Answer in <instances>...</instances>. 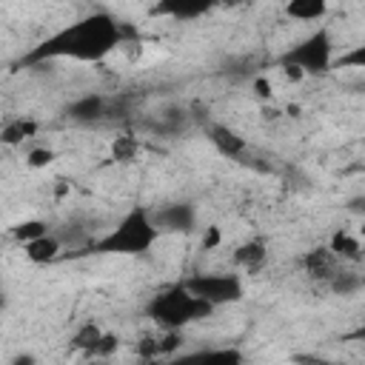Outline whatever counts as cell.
<instances>
[{
    "instance_id": "1",
    "label": "cell",
    "mask_w": 365,
    "mask_h": 365,
    "mask_svg": "<svg viewBox=\"0 0 365 365\" xmlns=\"http://www.w3.org/2000/svg\"><path fill=\"white\" fill-rule=\"evenodd\" d=\"M128 31L108 11H91L51 31L34 48H29L20 66H40L51 60H74V63H103L114 48L123 46Z\"/></svg>"
},
{
    "instance_id": "2",
    "label": "cell",
    "mask_w": 365,
    "mask_h": 365,
    "mask_svg": "<svg viewBox=\"0 0 365 365\" xmlns=\"http://www.w3.org/2000/svg\"><path fill=\"white\" fill-rule=\"evenodd\" d=\"M160 237L163 231L154 222V211L134 205L114 222V228H108L100 240L91 242V251L114 257H145Z\"/></svg>"
},
{
    "instance_id": "3",
    "label": "cell",
    "mask_w": 365,
    "mask_h": 365,
    "mask_svg": "<svg viewBox=\"0 0 365 365\" xmlns=\"http://www.w3.org/2000/svg\"><path fill=\"white\" fill-rule=\"evenodd\" d=\"M208 314H214V305L200 299L185 282L165 285L145 302V317L157 328H168V331H182L185 325L205 319Z\"/></svg>"
},
{
    "instance_id": "4",
    "label": "cell",
    "mask_w": 365,
    "mask_h": 365,
    "mask_svg": "<svg viewBox=\"0 0 365 365\" xmlns=\"http://www.w3.org/2000/svg\"><path fill=\"white\" fill-rule=\"evenodd\" d=\"M336 63V54H334V37L325 26L314 29L308 37H302L299 43H294L282 57H279V66L288 71V77L294 80H302V77H319V74H328Z\"/></svg>"
},
{
    "instance_id": "5",
    "label": "cell",
    "mask_w": 365,
    "mask_h": 365,
    "mask_svg": "<svg viewBox=\"0 0 365 365\" xmlns=\"http://www.w3.org/2000/svg\"><path fill=\"white\" fill-rule=\"evenodd\" d=\"M200 299H205L208 305L220 308V305H237L245 297V279L242 274H228V271H197L191 277L182 279Z\"/></svg>"
},
{
    "instance_id": "6",
    "label": "cell",
    "mask_w": 365,
    "mask_h": 365,
    "mask_svg": "<svg viewBox=\"0 0 365 365\" xmlns=\"http://www.w3.org/2000/svg\"><path fill=\"white\" fill-rule=\"evenodd\" d=\"M345 262L328 248V245H317V248H308L297 257V268L311 279V282H319L328 288V282L334 279V274L342 268Z\"/></svg>"
},
{
    "instance_id": "7",
    "label": "cell",
    "mask_w": 365,
    "mask_h": 365,
    "mask_svg": "<svg viewBox=\"0 0 365 365\" xmlns=\"http://www.w3.org/2000/svg\"><path fill=\"white\" fill-rule=\"evenodd\" d=\"M154 222L163 234H194L197 231V205L188 200L165 202L154 211Z\"/></svg>"
},
{
    "instance_id": "8",
    "label": "cell",
    "mask_w": 365,
    "mask_h": 365,
    "mask_svg": "<svg viewBox=\"0 0 365 365\" xmlns=\"http://www.w3.org/2000/svg\"><path fill=\"white\" fill-rule=\"evenodd\" d=\"M222 0H151L148 14L151 17H168V20H180V23H191L200 20L205 14H211Z\"/></svg>"
},
{
    "instance_id": "9",
    "label": "cell",
    "mask_w": 365,
    "mask_h": 365,
    "mask_svg": "<svg viewBox=\"0 0 365 365\" xmlns=\"http://www.w3.org/2000/svg\"><path fill=\"white\" fill-rule=\"evenodd\" d=\"M108 108H111V100L97 94V91H88V94H80L74 97L71 103H66L63 114L66 120L77 123V125H91V123H100L108 117Z\"/></svg>"
},
{
    "instance_id": "10",
    "label": "cell",
    "mask_w": 365,
    "mask_h": 365,
    "mask_svg": "<svg viewBox=\"0 0 365 365\" xmlns=\"http://www.w3.org/2000/svg\"><path fill=\"white\" fill-rule=\"evenodd\" d=\"M205 137H208V143H211L222 157H228V160H240V157L248 151V140H245L237 128H231L228 123H220V120L205 123Z\"/></svg>"
},
{
    "instance_id": "11",
    "label": "cell",
    "mask_w": 365,
    "mask_h": 365,
    "mask_svg": "<svg viewBox=\"0 0 365 365\" xmlns=\"http://www.w3.org/2000/svg\"><path fill=\"white\" fill-rule=\"evenodd\" d=\"M182 331H168V328H157V334H148L137 342V356L143 359H160V356H174L182 348Z\"/></svg>"
},
{
    "instance_id": "12",
    "label": "cell",
    "mask_w": 365,
    "mask_h": 365,
    "mask_svg": "<svg viewBox=\"0 0 365 365\" xmlns=\"http://www.w3.org/2000/svg\"><path fill=\"white\" fill-rule=\"evenodd\" d=\"M268 262V240L265 237H248L234 248V265L245 274H257Z\"/></svg>"
},
{
    "instance_id": "13",
    "label": "cell",
    "mask_w": 365,
    "mask_h": 365,
    "mask_svg": "<svg viewBox=\"0 0 365 365\" xmlns=\"http://www.w3.org/2000/svg\"><path fill=\"white\" fill-rule=\"evenodd\" d=\"M328 248L348 265L354 262H362L365 259V240L359 231H348V228H336L331 237H328Z\"/></svg>"
},
{
    "instance_id": "14",
    "label": "cell",
    "mask_w": 365,
    "mask_h": 365,
    "mask_svg": "<svg viewBox=\"0 0 365 365\" xmlns=\"http://www.w3.org/2000/svg\"><path fill=\"white\" fill-rule=\"evenodd\" d=\"M63 245H66V242L60 240V234H57V231H48V234H43V237L26 242V245H23V254H26V259L34 262V265H48V262H54V259L60 257Z\"/></svg>"
},
{
    "instance_id": "15",
    "label": "cell",
    "mask_w": 365,
    "mask_h": 365,
    "mask_svg": "<svg viewBox=\"0 0 365 365\" xmlns=\"http://www.w3.org/2000/svg\"><path fill=\"white\" fill-rule=\"evenodd\" d=\"M331 0H285V17L294 23H317L325 20Z\"/></svg>"
},
{
    "instance_id": "16",
    "label": "cell",
    "mask_w": 365,
    "mask_h": 365,
    "mask_svg": "<svg viewBox=\"0 0 365 365\" xmlns=\"http://www.w3.org/2000/svg\"><path fill=\"white\" fill-rule=\"evenodd\" d=\"M37 131H40L37 120H31V117H9L3 123V128H0V140H3V145H23L26 140L37 137Z\"/></svg>"
},
{
    "instance_id": "17",
    "label": "cell",
    "mask_w": 365,
    "mask_h": 365,
    "mask_svg": "<svg viewBox=\"0 0 365 365\" xmlns=\"http://www.w3.org/2000/svg\"><path fill=\"white\" fill-rule=\"evenodd\" d=\"M103 328L97 325V322H83V325H77L74 328V334L68 336V342H71V348L74 351H80V354H86V356H91L94 354V348L100 345V339H103Z\"/></svg>"
},
{
    "instance_id": "18",
    "label": "cell",
    "mask_w": 365,
    "mask_h": 365,
    "mask_svg": "<svg viewBox=\"0 0 365 365\" xmlns=\"http://www.w3.org/2000/svg\"><path fill=\"white\" fill-rule=\"evenodd\" d=\"M328 291H334L336 297H351V294L362 291V274H356V271H351V268L342 265L334 274V279L328 282Z\"/></svg>"
},
{
    "instance_id": "19",
    "label": "cell",
    "mask_w": 365,
    "mask_h": 365,
    "mask_svg": "<svg viewBox=\"0 0 365 365\" xmlns=\"http://www.w3.org/2000/svg\"><path fill=\"white\" fill-rule=\"evenodd\" d=\"M48 231H51V228H48V222H43V220L31 217V220H20V222H14L9 234H11L20 245H26V242H31V240H37V237H43V234H48Z\"/></svg>"
},
{
    "instance_id": "20",
    "label": "cell",
    "mask_w": 365,
    "mask_h": 365,
    "mask_svg": "<svg viewBox=\"0 0 365 365\" xmlns=\"http://www.w3.org/2000/svg\"><path fill=\"white\" fill-rule=\"evenodd\" d=\"M137 154H140V143L134 137H128V134L117 137L114 145H111V157L117 163H131V160H137Z\"/></svg>"
},
{
    "instance_id": "21",
    "label": "cell",
    "mask_w": 365,
    "mask_h": 365,
    "mask_svg": "<svg viewBox=\"0 0 365 365\" xmlns=\"http://www.w3.org/2000/svg\"><path fill=\"white\" fill-rule=\"evenodd\" d=\"M334 68H356V71H365V40L351 46L348 51H342L334 63Z\"/></svg>"
},
{
    "instance_id": "22",
    "label": "cell",
    "mask_w": 365,
    "mask_h": 365,
    "mask_svg": "<svg viewBox=\"0 0 365 365\" xmlns=\"http://www.w3.org/2000/svg\"><path fill=\"white\" fill-rule=\"evenodd\" d=\"M185 359H228V362H240L242 354L237 348H200L191 354H182Z\"/></svg>"
},
{
    "instance_id": "23",
    "label": "cell",
    "mask_w": 365,
    "mask_h": 365,
    "mask_svg": "<svg viewBox=\"0 0 365 365\" xmlns=\"http://www.w3.org/2000/svg\"><path fill=\"white\" fill-rule=\"evenodd\" d=\"M26 163H29L31 168H46V165H51V163H54V151H51L48 145L29 148V151H26Z\"/></svg>"
},
{
    "instance_id": "24",
    "label": "cell",
    "mask_w": 365,
    "mask_h": 365,
    "mask_svg": "<svg viewBox=\"0 0 365 365\" xmlns=\"http://www.w3.org/2000/svg\"><path fill=\"white\" fill-rule=\"evenodd\" d=\"M117 345H120V339H117V334H103V339H100V345L94 348V354L91 356H111L114 351H117Z\"/></svg>"
},
{
    "instance_id": "25",
    "label": "cell",
    "mask_w": 365,
    "mask_h": 365,
    "mask_svg": "<svg viewBox=\"0 0 365 365\" xmlns=\"http://www.w3.org/2000/svg\"><path fill=\"white\" fill-rule=\"evenodd\" d=\"M345 208H348L351 214H356L359 220H365V191H362V194H354V197L345 202Z\"/></svg>"
},
{
    "instance_id": "26",
    "label": "cell",
    "mask_w": 365,
    "mask_h": 365,
    "mask_svg": "<svg viewBox=\"0 0 365 365\" xmlns=\"http://www.w3.org/2000/svg\"><path fill=\"white\" fill-rule=\"evenodd\" d=\"M217 245H220V228H217V225H208V228H205V237H202V248L211 251V248H217Z\"/></svg>"
},
{
    "instance_id": "27",
    "label": "cell",
    "mask_w": 365,
    "mask_h": 365,
    "mask_svg": "<svg viewBox=\"0 0 365 365\" xmlns=\"http://www.w3.org/2000/svg\"><path fill=\"white\" fill-rule=\"evenodd\" d=\"M251 88H254V94H257L259 100H268V97H271V83H268V77H257Z\"/></svg>"
},
{
    "instance_id": "28",
    "label": "cell",
    "mask_w": 365,
    "mask_h": 365,
    "mask_svg": "<svg viewBox=\"0 0 365 365\" xmlns=\"http://www.w3.org/2000/svg\"><path fill=\"white\" fill-rule=\"evenodd\" d=\"M345 339H348V342H362V345H365V322L356 325L351 334H345Z\"/></svg>"
},
{
    "instance_id": "29",
    "label": "cell",
    "mask_w": 365,
    "mask_h": 365,
    "mask_svg": "<svg viewBox=\"0 0 365 365\" xmlns=\"http://www.w3.org/2000/svg\"><path fill=\"white\" fill-rule=\"evenodd\" d=\"M356 231H359V234H362V240H365V220L359 222V228H356Z\"/></svg>"
},
{
    "instance_id": "30",
    "label": "cell",
    "mask_w": 365,
    "mask_h": 365,
    "mask_svg": "<svg viewBox=\"0 0 365 365\" xmlns=\"http://www.w3.org/2000/svg\"><path fill=\"white\" fill-rule=\"evenodd\" d=\"M362 291H365V274H362Z\"/></svg>"
}]
</instances>
